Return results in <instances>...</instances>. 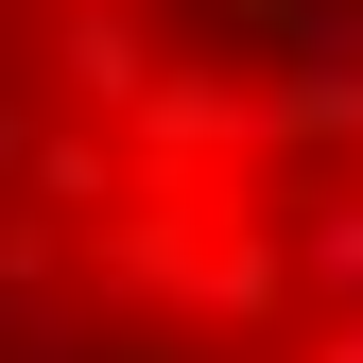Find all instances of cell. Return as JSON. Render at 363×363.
<instances>
[{"label": "cell", "instance_id": "1", "mask_svg": "<svg viewBox=\"0 0 363 363\" xmlns=\"http://www.w3.org/2000/svg\"><path fill=\"white\" fill-rule=\"evenodd\" d=\"M104 191H121V139H104V121H69V139H35V208H69V225H86Z\"/></svg>", "mask_w": 363, "mask_h": 363}]
</instances>
